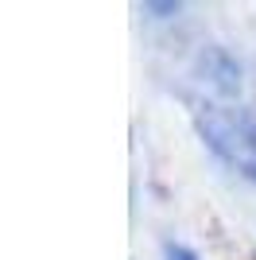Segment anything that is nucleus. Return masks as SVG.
I'll use <instances>...</instances> for the list:
<instances>
[{"label": "nucleus", "instance_id": "1", "mask_svg": "<svg viewBox=\"0 0 256 260\" xmlns=\"http://www.w3.org/2000/svg\"><path fill=\"white\" fill-rule=\"evenodd\" d=\"M202 136L213 152L237 171H256V120L245 109L233 105H206L202 113Z\"/></svg>", "mask_w": 256, "mask_h": 260}, {"label": "nucleus", "instance_id": "2", "mask_svg": "<svg viewBox=\"0 0 256 260\" xmlns=\"http://www.w3.org/2000/svg\"><path fill=\"white\" fill-rule=\"evenodd\" d=\"M167 260H198V256H194L190 249H171V252H167Z\"/></svg>", "mask_w": 256, "mask_h": 260}]
</instances>
